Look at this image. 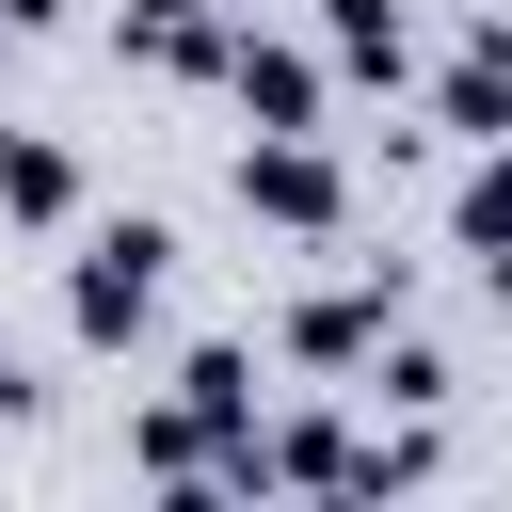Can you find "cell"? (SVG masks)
<instances>
[{"instance_id":"cell-1","label":"cell","mask_w":512,"mask_h":512,"mask_svg":"<svg viewBox=\"0 0 512 512\" xmlns=\"http://www.w3.org/2000/svg\"><path fill=\"white\" fill-rule=\"evenodd\" d=\"M160 288H176V224L128 208V224H96V240L64 256V336H80V352H144V336H160Z\"/></svg>"},{"instance_id":"cell-2","label":"cell","mask_w":512,"mask_h":512,"mask_svg":"<svg viewBox=\"0 0 512 512\" xmlns=\"http://www.w3.org/2000/svg\"><path fill=\"white\" fill-rule=\"evenodd\" d=\"M384 320H416V256H352V272H320V288L272 320V368H304V384H352V368L384 352Z\"/></svg>"},{"instance_id":"cell-3","label":"cell","mask_w":512,"mask_h":512,"mask_svg":"<svg viewBox=\"0 0 512 512\" xmlns=\"http://www.w3.org/2000/svg\"><path fill=\"white\" fill-rule=\"evenodd\" d=\"M224 192H240V224H272V240H320V256L352 240V160H336V128H256Z\"/></svg>"},{"instance_id":"cell-4","label":"cell","mask_w":512,"mask_h":512,"mask_svg":"<svg viewBox=\"0 0 512 512\" xmlns=\"http://www.w3.org/2000/svg\"><path fill=\"white\" fill-rule=\"evenodd\" d=\"M432 144H512V32H496V0H448V64H432Z\"/></svg>"},{"instance_id":"cell-5","label":"cell","mask_w":512,"mask_h":512,"mask_svg":"<svg viewBox=\"0 0 512 512\" xmlns=\"http://www.w3.org/2000/svg\"><path fill=\"white\" fill-rule=\"evenodd\" d=\"M224 96H240V128H320L336 112V80H320V48H288V32H256V16H224V64H208Z\"/></svg>"},{"instance_id":"cell-6","label":"cell","mask_w":512,"mask_h":512,"mask_svg":"<svg viewBox=\"0 0 512 512\" xmlns=\"http://www.w3.org/2000/svg\"><path fill=\"white\" fill-rule=\"evenodd\" d=\"M320 80L336 96H400L416 80V0H320Z\"/></svg>"},{"instance_id":"cell-7","label":"cell","mask_w":512,"mask_h":512,"mask_svg":"<svg viewBox=\"0 0 512 512\" xmlns=\"http://www.w3.org/2000/svg\"><path fill=\"white\" fill-rule=\"evenodd\" d=\"M256 400H272V384H256V336H192V352H176V384H160V416H192L208 448H240V432H256Z\"/></svg>"},{"instance_id":"cell-8","label":"cell","mask_w":512,"mask_h":512,"mask_svg":"<svg viewBox=\"0 0 512 512\" xmlns=\"http://www.w3.org/2000/svg\"><path fill=\"white\" fill-rule=\"evenodd\" d=\"M0 224H80V144H48V128H0Z\"/></svg>"},{"instance_id":"cell-9","label":"cell","mask_w":512,"mask_h":512,"mask_svg":"<svg viewBox=\"0 0 512 512\" xmlns=\"http://www.w3.org/2000/svg\"><path fill=\"white\" fill-rule=\"evenodd\" d=\"M224 16H240V0H112V48H144V64L208 80V64H224Z\"/></svg>"},{"instance_id":"cell-10","label":"cell","mask_w":512,"mask_h":512,"mask_svg":"<svg viewBox=\"0 0 512 512\" xmlns=\"http://www.w3.org/2000/svg\"><path fill=\"white\" fill-rule=\"evenodd\" d=\"M0 416H32V368H16V336H0Z\"/></svg>"}]
</instances>
